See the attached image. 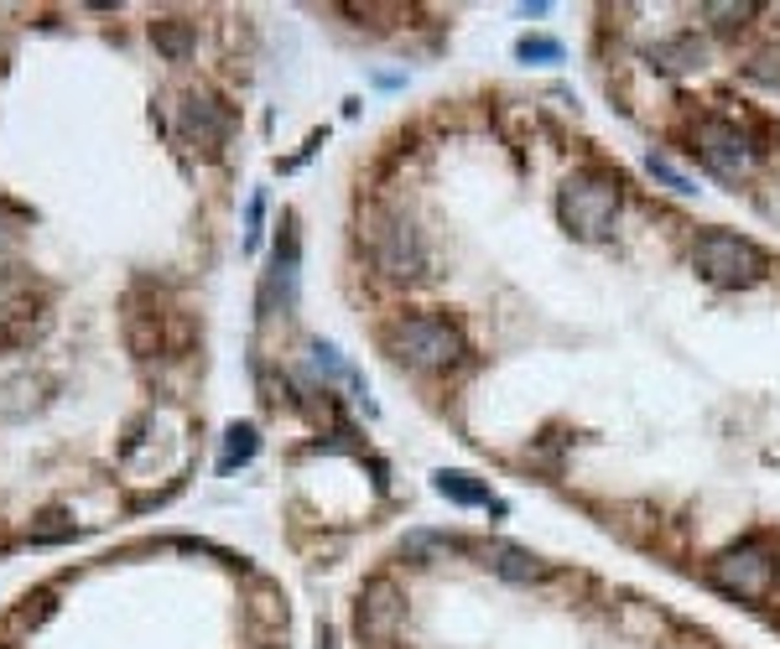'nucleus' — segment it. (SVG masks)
Instances as JSON below:
<instances>
[{
	"label": "nucleus",
	"mask_w": 780,
	"mask_h": 649,
	"mask_svg": "<svg viewBox=\"0 0 780 649\" xmlns=\"http://www.w3.org/2000/svg\"><path fill=\"white\" fill-rule=\"evenodd\" d=\"M370 255H375L380 276L391 280H422L426 276V239L406 213H370Z\"/></svg>",
	"instance_id": "3"
},
{
	"label": "nucleus",
	"mask_w": 780,
	"mask_h": 649,
	"mask_svg": "<svg viewBox=\"0 0 780 649\" xmlns=\"http://www.w3.org/2000/svg\"><path fill=\"white\" fill-rule=\"evenodd\" d=\"M250 458H256V432H250V426H235V432H230V447H224V458H219V467L230 473L235 463H250Z\"/></svg>",
	"instance_id": "13"
},
{
	"label": "nucleus",
	"mask_w": 780,
	"mask_h": 649,
	"mask_svg": "<svg viewBox=\"0 0 780 649\" xmlns=\"http://www.w3.org/2000/svg\"><path fill=\"white\" fill-rule=\"evenodd\" d=\"M645 166H651V177H661V183L671 187V192H692V183H686V177H682V172H677L671 162H666V157H651Z\"/></svg>",
	"instance_id": "17"
},
{
	"label": "nucleus",
	"mask_w": 780,
	"mask_h": 649,
	"mask_svg": "<svg viewBox=\"0 0 780 649\" xmlns=\"http://www.w3.org/2000/svg\"><path fill=\"white\" fill-rule=\"evenodd\" d=\"M697 157L708 162V172L718 177H744L755 166V151H750V136L729 125V120H703L697 125Z\"/></svg>",
	"instance_id": "6"
},
{
	"label": "nucleus",
	"mask_w": 780,
	"mask_h": 649,
	"mask_svg": "<svg viewBox=\"0 0 780 649\" xmlns=\"http://www.w3.org/2000/svg\"><path fill=\"white\" fill-rule=\"evenodd\" d=\"M619 209H624V187L609 172H572L557 192V213L578 239H604L619 224Z\"/></svg>",
	"instance_id": "1"
},
{
	"label": "nucleus",
	"mask_w": 780,
	"mask_h": 649,
	"mask_svg": "<svg viewBox=\"0 0 780 649\" xmlns=\"http://www.w3.org/2000/svg\"><path fill=\"white\" fill-rule=\"evenodd\" d=\"M484 561L495 566L499 577H510V582H542L546 577V566L531 551H520V546H505V540H495L490 551H484Z\"/></svg>",
	"instance_id": "9"
},
{
	"label": "nucleus",
	"mask_w": 780,
	"mask_h": 649,
	"mask_svg": "<svg viewBox=\"0 0 780 649\" xmlns=\"http://www.w3.org/2000/svg\"><path fill=\"white\" fill-rule=\"evenodd\" d=\"M708 16H718V32H733L755 16V5H708Z\"/></svg>",
	"instance_id": "16"
},
{
	"label": "nucleus",
	"mask_w": 780,
	"mask_h": 649,
	"mask_svg": "<svg viewBox=\"0 0 780 649\" xmlns=\"http://www.w3.org/2000/svg\"><path fill=\"white\" fill-rule=\"evenodd\" d=\"M708 577L718 582L723 592H733V598L759 603V598H770V587H776L780 561H776L770 546H759V540H739V546H729V551H718V557H713Z\"/></svg>",
	"instance_id": "5"
},
{
	"label": "nucleus",
	"mask_w": 780,
	"mask_h": 649,
	"mask_svg": "<svg viewBox=\"0 0 780 649\" xmlns=\"http://www.w3.org/2000/svg\"><path fill=\"white\" fill-rule=\"evenodd\" d=\"M312 364H318L323 374H333V379H355V370L338 359V348L333 344H312Z\"/></svg>",
	"instance_id": "15"
},
{
	"label": "nucleus",
	"mask_w": 780,
	"mask_h": 649,
	"mask_svg": "<svg viewBox=\"0 0 780 649\" xmlns=\"http://www.w3.org/2000/svg\"><path fill=\"white\" fill-rule=\"evenodd\" d=\"M177 130L198 146V151H219L230 140V110L213 99V93H188L177 104Z\"/></svg>",
	"instance_id": "8"
},
{
	"label": "nucleus",
	"mask_w": 780,
	"mask_h": 649,
	"mask_svg": "<svg viewBox=\"0 0 780 649\" xmlns=\"http://www.w3.org/2000/svg\"><path fill=\"white\" fill-rule=\"evenodd\" d=\"M692 260H697V271H703L713 286H755V280L765 276L759 245L755 239H744V234H729V229L697 234Z\"/></svg>",
	"instance_id": "4"
},
{
	"label": "nucleus",
	"mask_w": 780,
	"mask_h": 649,
	"mask_svg": "<svg viewBox=\"0 0 780 649\" xmlns=\"http://www.w3.org/2000/svg\"><path fill=\"white\" fill-rule=\"evenodd\" d=\"M520 58H525V63H531V58H542V63H557V58H562V47L546 42V37H525V42H520Z\"/></svg>",
	"instance_id": "18"
},
{
	"label": "nucleus",
	"mask_w": 780,
	"mask_h": 649,
	"mask_svg": "<svg viewBox=\"0 0 780 649\" xmlns=\"http://www.w3.org/2000/svg\"><path fill=\"white\" fill-rule=\"evenodd\" d=\"M385 348L401 359L406 370H448V364H458L469 353L463 333L448 317H426V312L396 317V323L385 327Z\"/></svg>",
	"instance_id": "2"
},
{
	"label": "nucleus",
	"mask_w": 780,
	"mask_h": 649,
	"mask_svg": "<svg viewBox=\"0 0 780 649\" xmlns=\"http://www.w3.org/2000/svg\"><path fill=\"white\" fill-rule=\"evenodd\" d=\"M69 535H73V520H63L58 510H48L42 520H37V525H32V540H37V546H52V540H69Z\"/></svg>",
	"instance_id": "14"
},
{
	"label": "nucleus",
	"mask_w": 780,
	"mask_h": 649,
	"mask_svg": "<svg viewBox=\"0 0 780 649\" xmlns=\"http://www.w3.org/2000/svg\"><path fill=\"white\" fill-rule=\"evenodd\" d=\"M151 42H157L162 58L183 63V58L193 52V22H183V16H162V22H151Z\"/></svg>",
	"instance_id": "10"
},
{
	"label": "nucleus",
	"mask_w": 780,
	"mask_h": 649,
	"mask_svg": "<svg viewBox=\"0 0 780 649\" xmlns=\"http://www.w3.org/2000/svg\"><path fill=\"white\" fill-rule=\"evenodd\" d=\"M656 63H661V68H671V73L697 68V63H703V42H697V37H671V42L656 47Z\"/></svg>",
	"instance_id": "12"
},
{
	"label": "nucleus",
	"mask_w": 780,
	"mask_h": 649,
	"mask_svg": "<svg viewBox=\"0 0 780 649\" xmlns=\"http://www.w3.org/2000/svg\"><path fill=\"white\" fill-rule=\"evenodd\" d=\"M432 484H437V494L453 499V504H469V510L473 504H490V488L479 484V478H469V473H448V467H443Z\"/></svg>",
	"instance_id": "11"
},
{
	"label": "nucleus",
	"mask_w": 780,
	"mask_h": 649,
	"mask_svg": "<svg viewBox=\"0 0 780 649\" xmlns=\"http://www.w3.org/2000/svg\"><path fill=\"white\" fill-rule=\"evenodd\" d=\"M406 624V598L401 587L391 577H375L364 587V598H359V628H364V639H375V645H391Z\"/></svg>",
	"instance_id": "7"
}]
</instances>
